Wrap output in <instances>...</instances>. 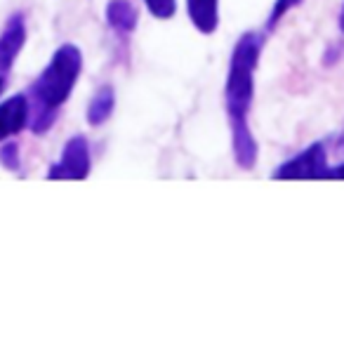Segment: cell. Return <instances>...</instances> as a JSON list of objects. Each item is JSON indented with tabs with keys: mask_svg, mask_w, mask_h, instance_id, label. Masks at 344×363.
Returning <instances> with one entry per match:
<instances>
[{
	"mask_svg": "<svg viewBox=\"0 0 344 363\" xmlns=\"http://www.w3.org/2000/svg\"><path fill=\"white\" fill-rule=\"evenodd\" d=\"M80 67H83L80 50L76 45H62L35 81L31 88V104H28V123L35 135H43L55 123L57 108L69 99Z\"/></svg>",
	"mask_w": 344,
	"mask_h": 363,
	"instance_id": "1",
	"label": "cell"
},
{
	"mask_svg": "<svg viewBox=\"0 0 344 363\" xmlns=\"http://www.w3.org/2000/svg\"><path fill=\"white\" fill-rule=\"evenodd\" d=\"M260 48V35L245 33L233 50L229 81H226V104H229L231 123H245V113L253 101V71L257 67Z\"/></svg>",
	"mask_w": 344,
	"mask_h": 363,
	"instance_id": "2",
	"label": "cell"
},
{
	"mask_svg": "<svg viewBox=\"0 0 344 363\" xmlns=\"http://www.w3.org/2000/svg\"><path fill=\"white\" fill-rule=\"evenodd\" d=\"M90 172V149L85 137H73L67 142L62 161L50 168V179H85Z\"/></svg>",
	"mask_w": 344,
	"mask_h": 363,
	"instance_id": "3",
	"label": "cell"
},
{
	"mask_svg": "<svg viewBox=\"0 0 344 363\" xmlns=\"http://www.w3.org/2000/svg\"><path fill=\"white\" fill-rule=\"evenodd\" d=\"M278 179H316V177H328L326 168V154L321 144H314L311 149H306L304 154H299L297 158H292L278 168L276 172Z\"/></svg>",
	"mask_w": 344,
	"mask_h": 363,
	"instance_id": "4",
	"label": "cell"
},
{
	"mask_svg": "<svg viewBox=\"0 0 344 363\" xmlns=\"http://www.w3.org/2000/svg\"><path fill=\"white\" fill-rule=\"evenodd\" d=\"M28 123V99L24 94H14L0 104V142L17 135Z\"/></svg>",
	"mask_w": 344,
	"mask_h": 363,
	"instance_id": "5",
	"label": "cell"
},
{
	"mask_svg": "<svg viewBox=\"0 0 344 363\" xmlns=\"http://www.w3.org/2000/svg\"><path fill=\"white\" fill-rule=\"evenodd\" d=\"M24 40H26L24 19H21V14H17V17L10 19V24H7L3 35H0V74L12 69Z\"/></svg>",
	"mask_w": 344,
	"mask_h": 363,
	"instance_id": "6",
	"label": "cell"
},
{
	"mask_svg": "<svg viewBox=\"0 0 344 363\" xmlns=\"http://www.w3.org/2000/svg\"><path fill=\"white\" fill-rule=\"evenodd\" d=\"M189 3V17L194 26L201 33H212L217 28L219 14H217V0H187Z\"/></svg>",
	"mask_w": 344,
	"mask_h": 363,
	"instance_id": "7",
	"label": "cell"
},
{
	"mask_svg": "<svg viewBox=\"0 0 344 363\" xmlns=\"http://www.w3.org/2000/svg\"><path fill=\"white\" fill-rule=\"evenodd\" d=\"M233 151H236V161L243 168H253L255 158H257V147H255V140L245 123H233Z\"/></svg>",
	"mask_w": 344,
	"mask_h": 363,
	"instance_id": "8",
	"label": "cell"
},
{
	"mask_svg": "<svg viewBox=\"0 0 344 363\" xmlns=\"http://www.w3.org/2000/svg\"><path fill=\"white\" fill-rule=\"evenodd\" d=\"M109 24L121 28V31H133L137 24V10L130 0H111L106 10Z\"/></svg>",
	"mask_w": 344,
	"mask_h": 363,
	"instance_id": "9",
	"label": "cell"
},
{
	"mask_svg": "<svg viewBox=\"0 0 344 363\" xmlns=\"http://www.w3.org/2000/svg\"><path fill=\"white\" fill-rule=\"evenodd\" d=\"M113 111V90L111 88H101L94 94L90 108H87V121L90 125H101Z\"/></svg>",
	"mask_w": 344,
	"mask_h": 363,
	"instance_id": "10",
	"label": "cell"
},
{
	"mask_svg": "<svg viewBox=\"0 0 344 363\" xmlns=\"http://www.w3.org/2000/svg\"><path fill=\"white\" fill-rule=\"evenodd\" d=\"M144 3L153 17L158 19H170L177 10V0H144Z\"/></svg>",
	"mask_w": 344,
	"mask_h": 363,
	"instance_id": "11",
	"label": "cell"
},
{
	"mask_svg": "<svg viewBox=\"0 0 344 363\" xmlns=\"http://www.w3.org/2000/svg\"><path fill=\"white\" fill-rule=\"evenodd\" d=\"M0 163H3L7 170H17L19 168V149H17V144H5V147L0 149Z\"/></svg>",
	"mask_w": 344,
	"mask_h": 363,
	"instance_id": "12",
	"label": "cell"
},
{
	"mask_svg": "<svg viewBox=\"0 0 344 363\" xmlns=\"http://www.w3.org/2000/svg\"><path fill=\"white\" fill-rule=\"evenodd\" d=\"M299 0H278L276 3V7H274V14H272V21H278L281 19V14L288 10V7H292V5H297Z\"/></svg>",
	"mask_w": 344,
	"mask_h": 363,
	"instance_id": "13",
	"label": "cell"
},
{
	"mask_svg": "<svg viewBox=\"0 0 344 363\" xmlns=\"http://www.w3.org/2000/svg\"><path fill=\"white\" fill-rule=\"evenodd\" d=\"M328 177H340V179H344V165H340V168H335V170H328Z\"/></svg>",
	"mask_w": 344,
	"mask_h": 363,
	"instance_id": "14",
	"label": "cell"
},
{
	"mask_svg": "<svg viewBox=\"0 0 344 363\" xmlns=\"http://www.w3.org/2000/svg\"><path fill=\"white\" fill-rule=\"evenodd\" d=\"M5 90V81H3V74H0V92Z\"/></svg>",
	"mask_w": 344,
	"mask_h": 363,
	"instance_id": "15",
	"label": "cell"
},
{
	"mask_svg": "<svg viewBox=\"0 0 344 363\" xmlns=\"http://www.w3.org/2000/svg\"><path fill=\"white\" fill-rule=\"evenodd\" d=\"M342 31H344V12H342Z\"/></svg>",
	"mask_w": 344,
	"mask_h": 363,
	"instance_id": "16",
	"label": "cell"
}]
</instances>
